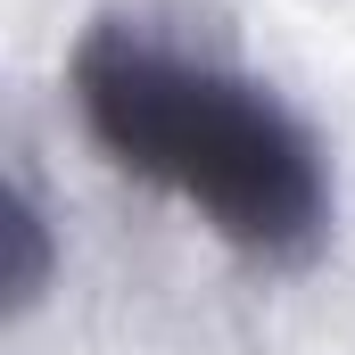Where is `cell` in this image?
<instances>
[{
	"label": "cell",
	"mask_w": 355,
	"mask_h": 355,
	"mask_svg": "<svg viewBox=\"0 0 355 355\" xmlns=\"http://www.w3.org/2000/svg\"><path fill=\"white\" fill-rule=\"evenodd\" d=\"M50 272H58V248H50V198H42L33 166H17V182H8V314H33L42 289H50Z\"/></svg>",
	"instance_id": "2"
},
{
	"label": "cell",
	"mask_w": 355,
	"mask_h": 355,
	"mask_svg": "<svg viewBox=\"0 0 355 355\" xmlns=\"http://www.w3.org/2000/svg\"><path fill=\"white\" fill-rule=\"evenodd\" d=\"M67 91L83 132L132 182L190 207L223 248L257 265H306L331 240V149L272 83L182 50L141 17H99L75 58Z\"/></svg>",
	"instance_id": "1"
}]
</instances>
